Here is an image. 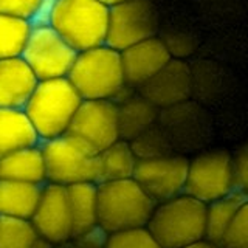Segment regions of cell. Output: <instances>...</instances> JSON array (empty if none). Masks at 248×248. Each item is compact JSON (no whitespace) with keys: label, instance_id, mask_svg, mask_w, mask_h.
<instances>
[{"label":"cell","instance_id":"obj_2","mask_svg":"<svg viewBox=\"0 0 248 248\" xmlns=\"http://www.w3.org/2000/svg\"><path fill=\"white\" fill-rule=\"evenodd\" d=\"M46 23L79 53L106 44L108 8L98 0H53Z\"/></svg>","mask_w":248,"mask_h":248},{"label":"cell","instance_id":"obj_22","mask_svg":"<svg viewBox=\"0 0 248 248\" xmlns=\"http://www.w3.org/2000/svg\"><path fill=\"white\" fill-rule=\"evenodd\" d=\"M98 161L99 182H110L134 177L138 158L130 143L120 138L110 146H107L106 149L98 152Z\"/></svg>","mask_w":248,"mask_h":248},{"label":"cell","instance_id":"obj_29","mask_svg":"<svg viewBox=\"0 0 248 248\" xmlns=\"http://www.w3.org/2000/svg\"><path fill=\"white\" fill-rule=\"evenodd\" d=\"M44 2L45 0H0V13L27 19L33 23Z\"/></svg>","mask_w":248,"mask_h":248},{"label":"cell","instance_id":"obj_4","mask_svg":"<svg viewBox=\"0 0 248 248\" xmlns=\"http://www.w3.org/2000/svg\"><path fill=\"white\" fill-rule=\"evenodd\" d=\"M67 79L82 99L113 101L127 85L121 53L106 44L78 53Z\"/></svg>","mask_w":248,"mask_h":248},{"label":"cell","instance_id":"obj_25","mask_svg":"<svg viewBox=\"0 0 248 248\" xmlns=\"http://www.w3.org/2000/svg\"><path fill=\"white\" fill-rule=\"evenodd\" d=\"M129 143L138 160L157 158V157H163V155L177 154L169 141L166 132L161 129L158 123H155L154 126H151L149 129L144 130L138 137H135Z\"/></svg>","mask_w":248,"mask_h":248},{"label":"cell","instance_id":"obj_13","mask_svg":"<svg viewBox=\"0 0 248 248\" xmlns=\"http://www.w3.org/2000/svg\"><path fill=\"white\" fill-rule=\"evenodd\" d=\"M30 222L33 223L39 237L56 247L68 244L73 237V223L67 186L46 182L42 186L41 199Z\"/></svg>","mask_w":248,"mask_h":248},{"label":"cell","instance_id":"obj_32","mask_svg":"<svg viewBox=\"0 0 248 248\" xmlns=\"http://www.w3.org/2000/svg\"><path fill=\"white\" fill-rule=\"evenodd\" d=\"M180 248H222V247L209 242V240H206V239H200V240H196V242L188 244V245L180 247Z\"/></svg>","mask_w":248,"mask_h":248},{"label":"cell","instance_id":"obj_23","mask_svg":"<svg viewBox=\"0 0 248 248\" xmlns=\"http://www.w3.org/2000/svg\"><path fill=\"white\" fill-rule=\"evenodd\" d=\"M247 197L239 191H231L227 196L206 203V231L205 239L209 242L220 245V240L234 219L236 213Z\"/></svg>","mask_w":248,"mask_h":248},{"label":"cell","instance_id":"obj_18","mask_svg":"<svg viewBox=\"0 0 248 248\" xmlns=\"http://www.w3.org/2000/svg\"><path fill=\"white\" fill-rule=\"evenodd\" d=\"M115 104L118 108L120 138L126 141H132L135 137L154 126L158 120L160 110L138 92H134Z\"/></svg>","mask_w":248,"mask_h":248},{"label":"cell","instance_id":"obj_6","mask_svg":"<svg viewBox=\"0 0 248 248\" xmlns=\"http://www.w3.org/2000/svg\"><path fill=\"white\" fill-rule=\"evenodd\" d=\"M46 182L62 186L99 182L98 152L67 134L41 141Z\"/></svg>","mask_w":248,"mask_h":248},{"label":"cell","instance_id":"obj_10","mask_svg":"<svg viewBox=\"0 0 248 248\" xmlns=\"http://www.w3.org/2000/svg\"><path fill=\"white\" fill-rule=\"evenodd\" d=\"M78 51L73 50L48 23H33L22 59L39 81L67 78L76 59Z\"/></svg>","mask_w":248,"mask_h":248},{"label":"cell","instance_id":"obj_21","mask_svg":"<svg viewBox=\"0 0 248 248\" xmlns=\"http://www.w3.org/2000/svg\"><path fill=\"white\" fill-rule=\"evenodd\" d=\"M67 196L73 223V236L98 223V185L92 182L67 186Z\"/></svg>","mask_w":248,"mask_h":248},{"label":"cell","instance_id":"obj_34","mask_svg":"<svg viewBox=\"0 0 248 248\" xmlns=\"http://www.w3.org/2000/svg\"><path fill=\"white\" fill-rule=\"evenodd\" d=\"M59 248H84V247H79V245H76V244H73V242H68V244H65V245H61Z\"/></svg>","mask_w":248,"mask_h":248},{"label":"cell","instance_id":"obj_16","mask_svg":"<svg viewBox=\"0 0 248 248\" xmlns=\"http://www.w3.org/2000/svg\"><path fill=\"white\" fill-rule=\"evenodd\" d=\"M37 82L39 79L22 56L0 59V107L22 110Z\"/></svg>","mask_w":248,"mask_h":248},{"label":"cell","instance_id":"obj_33","mask_svg":"<svg viewBox=\"0 0 248 248\" xmlns=\"http://www.w3.org/2000/svg\"><path fill=\"white\" fill-rule=\"evenodd\" d=\"M99 3H103L104 6L107 8H112V6H116V5H120V3H124V2H127V0H98Z\"/></svg>","mask_w":248,"mask_h":248},{"label":"cell","instance_id":"obj_14","mask_svg":"<svg viewBox=\"0 0 248 248\" xmlns=\"http://www.w3.org/2000/svg\"><path fill=\"white\" fill-rule=\"evenodd\" d=\"M137 92L158 110L182 104L194 93L192 70L186 61L172 58Z\"/></svg>","mask_w":248,"mask_h":248},{"label":"cell","instance_id":"obj_30","mask_svg":"<svg viewBox=\"0 0 248 248\" xmlns=\"http://www.w3.org/2000/svg\"><path fill=\"white\" fill-rule=\"evenodd\" d=\"M232 170H234V189L248 199V141L240 144L232 152Z\"/></svg>","mask_w":248,"mask_h":248},{"label":"cell","instance_id":"obj_27","mask_svg":"<svg viewBox=\"0 0 248 248\" xmlns=\"http://www.w3.org/2000/svg\"><path fill=\"white\" fill-rule=\"evenodd\" d=\"M106 248H163L146 227L110 232Z\"/></svg>","mask_w":248,"mask_h":248},{"label":"cell","instance_id":"obj_15","mask_svg":"<svg viewBox=\"0 0 248 248\" xmlns=\"http://www.w3.org/2000/svg\"><path fill=\"white\" fill-rule=\"evenodd\" d=\"M126 84L138 90L172 59L161 37L154 36L120 51Z\"/></svg>","mask_w":248,"mask_h":248},{"label":"cell","instance_id":"obj_24","mask_svg":"<svg viewBox=\"0 0 248 248\" xmlns=\"http://www.w3.org/2000/svg\"><path fill=\"white\" fill-rule=\"evenodd\" d=\"M33 23L0 13V59L22 56Z\"/></svg>","mask_w":248,"mask_h":248},{"label":"cell","instance_id":"obj_9","mask_svg":"<svg viewBox=\"0 0 248 248\" xmlns=\"http://www.w3.org/2000/svg\"><path fill=\"white\" fill-rule=\"evenodd\" d=\"M160 16L154 0H127L108 8L106 45L116 51L157 36Z\"/></svg>","mask_w":248,"mask_h":248},{"label":"cell","instance_id":"obj_8","mask_svg":"<svg viewBox=\"0 0 248 248\" xmlns=\"http://www.w3.org/2000/svg\"><path fill=\"white\" fill-rule=\"evenodd\" d=\"M157 123L177 154H197L213 140L211 116L191 99L160 110Z\"/></svg>","mask_w":248,"mask_h":248},{"label":"cell","instance_id":"obj_31","mask_svg":"<svg viewBox=\"0 0 248 248\" xmlns=\"http://www.w3.org/2000/svg\"><path fill=\"white\" fill-rule=\"evenodd\" d=\"M108 234H110V232L106 231L99 223H96V225H93L92 228L73 236L70 242L84 247V248H106Z\"/></svg>","mask_w":248,"mask_h":248},{"label":"cell","instance_id":"obj_12","mask_svg":"<svg viewBox=\"0 0 248 248\" xmlns=\"http://www.w3.org/2000/svg\"><path fill=\"white\" fill-rule=\"evenodd\" d=\"M188 165L189 158L183 154L138 160L134 178L155 203H161L185 192Z\"/></svg>","mask_w":248,"mask_h":248},{"label":"cell","instance_id":"obj_1","mask_svg":"<svg viewBox=\"0 0 248 248\" xmlns=\"http://www.w3.org/2000/svg\"><path fill=\"white\" fill-rule=\"evenodd\" d=\"M82 103L67 78L39 81L22 108L41 141L64 135Z\"/></svg>","mask_w":248,"mask_h":248},{"label":"cell","instance_id":"obj_5","mask_svg":"<svg viewBox=\"0 0 248 248\" xmlns=\"http://www.w3.org/2000/svg\"><path fill=\"white\" fill-rule=\"evenodd\" d=\"M146 228L163 248H180L205 239L206 203L183 192L155 205Z\"/></svg>","mask_w":248,"mask_h":248},{"label":"cell","instance_id":"obj_3","mask_svg":"<svg viewBox=\"0 0 248 248\" xmlns=\"http://www.w3.org/2000/svg\"><path fill=\"white\" fill-rule=\"evenodd\" d=\"M98 223L108 232L146 227L154 213L155 202L134 177L99 182Z\"/></svg>","mask_w":248,"mask_h":248},{"label":"cell","instance_id":"obj_19","mask_svg":"<svg viewBox=\"0 0 248 248\" xmlns=\"http://www.w3.org/2000/svg\"><path fill=\"white\" fill-rule=\"evenodd\" d=\"M44 185L0 178V217L31 219Z\"/></svg>","mask_w":248,"mask_h":248},{"label":"cell","instance_id":"obj_26","mask_svg":"<svg viewBox=\"0 0 248 248\" xmlns=\"http://www.w3.org/2000/svg\"><path fill=\"white\" fill-rule=\"evenodd\" d=\"M37 237L28 219L0 217V248H33Z\"/></svg>","mask_w":248,"mask_h":248},{"label":"cell","instance_id":"obj_17","mask_svg":"<svg viewBox=\"0 0 248 248\" xmlns=\"http://www.w3.org/2000/svg\"><path fill=\"white\" fill-rule=\"evenodd\" d=\"M0 178L45 185L46 170L41 143L22 147L0 158Z\"/></svg>","mask_w":248,"mask_h":248},{"label":"cell","instance_id":"obj_11","mask_svg":"<svg viewBox=\"0 0 248 248\" xmlns=\"http://www.w3.org/2000/svg\"><path fill=\"white\" fill-rule=\"evenodd\" d=\"M65 134L101 152L120 140L116 104L110 99H82Z\"/></svg>","mask_w":248,"mask_h":248},{"label":"cell","instance_id":"obj_20","mask_svg":"<svg viewBox=\"0 0 248 248\" xmlns=\"http://www.w3.org/2000/svg\"><path fill=\"white\" fill-rule=\"evenodd\" d=\"M41 143L34 127L20 108L0 107V158L17 149Z\"/></svg>","mask_w":248,"mask_h":248},{"label":"cell","instance_id":"obj_7","mask_svg":"<svg viewBox=\"0 0 248 248\" xmlns=\"http://www.w3.org/2000/svg\"><path fill=\"white\" fill-rule=\"evenodd\" d=\"M231 191H234L232 152L223 147H206L189 158L185 194L209 203Z\"/></svg>","mask_w":248,"mask_h":248},{"label":"cell","instance_id":"obj_28","mask_svg":"<svg viewBox=\"0 0 248 248\" xmlns=\"http://www.w3.org/2000/svg\"><path fill=\"white\" fill-rule=\"evenodd\" d=\"M222 248H248V199L239 208L234 219L220 240Z\"/></svg>","mask_w":248,"mask_h":248}]
</instances>
